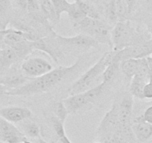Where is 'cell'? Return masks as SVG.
Listing matches in <instances>:
<instances>
[{
    "instance_id": "1",
    "label": "cell",
    "mask_w": 152,
    "mask_h": 143,
    "mask_svg": "<svg viewBox=\"0 0 152 143\" xmlns=\"http://www.w3.org/2000/svg\"><path fill=\"white\" fill-rule=\"evenodd\" d=\"M84 60V57L77 58V61L69 66H59L42 76L31 80L19 88L8 89L7 96H31L49 92L59 85L61 82L68 78L78 69Z\"/></svg>"
},
{
    "instance_id": "2",
    "label": "cell",
    "mask_w": 152,
    "mask_h": 143,
    "mask_svg": "<svg viewBox=\"0 0 152 143\" xmlns=\"http://www.w3.org/2000/svg\"><path fill=\"white\" fill-rule=\"evenodd\" d=\"M151 38L148 37L142 30L140 29L131 19L117 22L111 31L113 51L123 50Z\"/></svg>"
},
{
    "instance_id": "3",
    "label": "cell",
    "mask_w": 152,
    "mask_h": 143,
    "mask_svg": "<svg viewBox=\"0 0 152 143\" xmlns=\"http://www.w3.org/2000/svg\"><path fill=\"white\" fill-rule=\"evenodd\" d=\"M114 55V51L104 53L94 65L88 69L77 80L73 82L72 84L68 88L67 93L68 96L84 92L96 86L95 83H97L100 78L102 79V74L112 60Z\"/></svg>"
},
{
    "instance_id": "4",
    "label": "cell",
    "mask_w": 152,
    "mask_h": 143,
    "mask_svg": "<svg viewBox=\"0 0 152 143\" xmlns=\"http://www.w3.org/2000/svg\"><path fill=\"white\" fill-rule=\"evenodd\" d=\"M74 31L78 34L89 36L99 43L108 45L112 49L111 31L112 28L102 19L86 17L73 24Z\"/></svg>"
},
{
    "instance_id": "5",
    "label": "cell",
    "mask_w": 152,
    "mask_h": 143,
    "mask_svg": "<svg viewBox=\"0 0 152 143\" xmlns=\"http://www.w3.org/2000/svg\"><path fill=\"white\" fill-rule=\"evenodd\" d=\"M54 35L65 55L80 57L99 45L96 40L86 34H77L73 37H64L55 32Z\"/></svg>"
},
{
    "instance_id": "6",
    "label": "cell",
    "mask_w": 152,
    "mask_h": 143,
    "mask_svg": "<svg viewBox=\"0 0 152 143\" xmlns=\"http://www.w3.org/2000/svg\"><path fill=\"white\" fill-rule=\"evenodd\" d=\"M108 86V85L101 81L94 87L84 92L69 95L62 99V101L69 114L77 113L95 104L102 96Z\"/></svg>"
},
{
    "instance_id": "7",
    "label": "cell",
    "mask_w": 152,
    "mask_h": 143,
    "mask_svg": "<svg viewBox=\"0 0 152 143\" xmlns=\"http://www.w3.org/2000/svg\"><path fill=\"white\" fill-rule=\"evenodd\" d=\"M55 31H52L48 35L42 37L32 41L34 50H38L47 54L56 63H60L65 60V55L61 50L54 35Z\"/></svg>"
},
{
    "instance_id": "8",
    "label": "cell",
    "mask_w": 152,
    "mask_h": 143,
    "mask_svg": "<svg viewBox=\"0 0 152 143\" xmlns=\"http://www.w3.org/2000/svg\"><path fill=\"white\" fill-rule=\"evenodd\" d=\"M20 68L24 74L30 78H36L47 74L53 69L52 64L40 57H28L23 60Z\"/></svg>"
},
{
    "instance_id": "9",
    "label": "cell",
    "mask_w": 152,
    "mask_h": 143,
    "mask_svg": "<svg viewBox=\"0 0 152 143\" xmlns=\"http://www.w3.org/2000/svg\"><path fill=\"white\" fill-rule=\"evenodd\" d=\"M106 22L114 26L117 22L130 19L127 4L125 0H108L103 6Z\"/></svg>"
},
{
    "instance_id": "10",
    "label": "cell",
    "mask_w": 152,
    "mask_h": 143,
    "mask_svg": "<svg viewBox=\"0 0 152 143\" xmlns=\"http://www.w3.org/2000/svg\"><path fill=\"white\" fill-rule=\"evenodd\" d=\"M121 128L119 118V102H114L108 112L105 113L96 129V139L112 133Z\"/></svg>"
},
{
    "instance_id": "11",
    "label": "cell",
    "mask_w": 152,
    "mask_h": 143,
    "mask_svg": "<svg viewBox=\"0 0 152 143\" xmlns=\"http://www.w3.org/2000/svg\"><path fill=\"white\" fill-rule=\"evenodd\" d=\"M121 62L124 60L141 59L152 55V38L140 44L126 48L120 51H116Z\"/></svg>"
},
{
    "instance_id": "12",
    "label": "cell",
    "mask_w": 152,
    "mask_h": 143,
    "mask_svg": "<svg viewBox=\"0 0 152 143\" xmlns=\"http://www.w3.org/2000/svg\"><path fill=\"white\" fill-rule=\"evenodd\" d=\"M32 78L25 75L21 68L13 66L0 77V83L8 89H13L23 86Z\"/></svg>"
},
{
    "instance_id": "13",
    "label": "cell",
    "mask_w": 152,
    "mask_h": 143,
    "mask_svg": "<svg viewBox=\"0 0 152 143\" xmlns=\"http://www.w3.org/2000/svg\"><path fill=\"white\" fill-rule=\"evenodd\" d=\"M27 139L17 126L0 117V141L4 143H22Z\"/></svg>"
},
{
    "instance_id": "14",
    "label": "cell",
    "mask_w": 152,
    "mask_h": 143,
    "mask_svg": "<svg viewBox=\"0 0 152 143\" xmlns=\"http://www.w3.org/2000/svg\"><path fill=\"white\" fill-rule=\"evenodd\" d=\"M134 97L129 92L124 94L119 102V118L121 128H131L133 123Z\"/></svg>"
},
{
    "instance_id": "15",
    "label": "cell",
    "mask_w": 152,
    "mask_h": 143,
    "mask_svg": "<svg viewBox=\"0 0 152 143\" xmlns=\"http://www.w3.org/2000/svg\"><path fill=\"white\" fill-rule=\"evenodd\" d=\"M32 111L28 107L19 106L0 107V117L13 124H17L31 119Z\"/></svg>"
},
{
    "instance_id": "16",
    "label": "cell",
    "mask_w": 152,
    "mask_h": 143,
    "mask_svg": "<svg viewBox=\"0 0 152 143\" xmlns=\"http://www.w3.org/2000/svg\"><path fill=\"white\" fill-rule=\"evenodd\" d=\"M132 129L137 143H145L152 136V125L145 122L142 116L133 120Z\"/></svg>"
},
{
    "instance_id": "17",
    "label": "cell",
    "mask_w": 152,
    "mask_h": 143,
    "mask_svg": "<svg viewBox=\"0 0 152 143\" xmlns=\"http://www.w3.org/2000/svg\"><path fill=\"white\" fill-rule=\"evenodd\" d=\"M20 60H22L10 47L0 48V74H4Z\"/></svg>"
},
{
    "instance_id": "18",
    "label": "cell",
    "mask_w": 152,
    "mask_h": 143,
    "mask_svg": "<svg viewBox=\"0 0 152 143\" xmlns=\"http://www.w3.org/2000/svg\"><path fill=\"white\" fill-rule=\"evenodd\" d=\"M17 128L27 139H38L41 138V128L37 122L30 119L17 123Z\"/></svg>"
},
{
    "instance_id": "19",
    "label": "cell",
    "mask_w": 152,
    "mask_h": 143,
    "mask_svg": "<svg viewBox=\"0 0 152 143\" xmlns=\"http://www.w3.org/2000/svg\"><path fill=\"white\" fill-rule=\"evenodd\" d=\"M120 63L121 61L117 57L116 51H114V55L112 58V60L108 64L105 72L102 74V82H104L105 84L108 85V86L114 82V80L118 75V72L120 70Z\"/></svg>"
},
{
    "instance_id": "20",
    "label": "cell",
    "mask_w": 152,
    "mask_h": 143,
    "mask_svg": "<svg viewBox=\"0 0 152 143\" xmlns=\"http://www.w3.org/2000/svg\"><path fill=\"white\" fill-rule=\"evenodd\" d=\"M53 130L56 138L60 143H72L67 136L65 129V122L60 120L55 116H52L50 119Z\"/></svg>"
},
{
    "instance_id": "21",
    "label": "cell",
    "mask_w": 152,
    "mask_h": 143,
    "mask_svg": "<svg viewBox=\"0 0 152 143\" xmlns=\"http://www.w3.org/2000/svg\"><path fill=\"white\" fill-rule=\"evenodd\" d=\"M147 83H148V81L145 79L137 75L134 76L131 80L129 92L134 98L138 99H145L143 96V89L144 86Z\"/></svg>"
},
{
    "instance_id": "22",
    "label": "cell",
    "mask_w": 152,
    "mask_h": 143,
    "mask_svg": "<svg viewBox=\"0 0 152 143\" xmlns=\"http://www.w3.org/2000/svg\"><path fill=\"white\" fill-rule=\"evenodd\" d=\"M138 67V59L124 60L120 63V71L128 78L132 79L136 75Z\"/></svg>"
},
{
    "instance_id": "23",
    "label": "cell",
    "mask_w": 152,
    "mask_h": 143,
    "mask_svg": "<svg viewBox=\"0 0 152 143\" xmlns=\"http://www.w3.org/2000/svg\"><path fill=\"white\" fill-rule=\"evenodd\" d=\"M68 16L70 18V20L71 21L73 24L82 20L83 19L86 17L84 11L82 9L79 1H75L71 2L69 7L67 11Z\"/></svg>"
},
{
    "instance_id": "24",
    "label": "cell",
    "mask_w": 152,
    "mask_h": 143,
    "mask_svg": "<svg viewBox=\"0 0 152 143\" xmlns=\"http://www.w3.org/2000/svg\"><path fill=\"white\" fill-rule=\"evenodd\" d=\"M13 0H0V22L7 26L11 19Z\"/></svg>"
},
{
    "instance_id": "25",
    "label": "cell",
    "mask_w": 152,
    "mask_h": 143,
    "mask_svg": "<svg viewBox=\"0 0 152 143\" xmlns=\"http://www.w3.org/2000/svg\"><path fill=\"white\" fill-rule=\"evenodd\" d=\"M53 113H54L53 116H55L59 119L63 121V122H65L68 114H69L68 110H67L66 107L64 105L62 100L57 101V102L54 104L53 108Z\"/></svg>"
},
{
    "instance_id": "26",
    "label": "cell",
    "mask_w": 152,
    "mask_h": 143,
    "mask_svg": "<svg viewBox=\"0 0 152 143\" xmlns=\"http://www.w3.org/2000/svg\"><path fill=\"white\" fill-rule=\"evenodd\" d=\"M142 117L145 122L152 125V105L145 109L143 114L142 115Z\"/></svg>"
},
{
    "instance_id": "27",
    "label": "cell",
    "mask_w": 152,
    "mask_h": 143,
    "mask_svg": "<svg viewBox=\"0 0 152 143\" xmlns=\"http://www.w3.org/2000/svg\"><path fill=\"white\" fill-rule=\"evenodd\" d=\"M144 98L146 99H152V83L148 82L144 86L143 89Z\"/></svg>"
},
{
    "instance_id": "28",
    "label": "cell",
    "mask_w": 152,
    "mask_h": 143,
    "mask_svg": "<svg viewBox=\"0 0 152 143\" xmlns=\"http://www.w3.org/2000/svg\"><path fill=\"white\" fill-rule=\"evenodd\" d=\"M7 90H8V89H7V87H5L4 85L0 83V104H1V101H3V99H4L6 96H7Z\"/></svg>"
},
{
    "instance_id": "29",
    "label": "cell",
    "mask_w": 152,
    "mask_h": 143,
    "mask_svg": "<svg viewBox=\"0 0 152 143\" xmlns=\"http://www.w3.org/2000/svg\"><path fill=\"white\" fill-rule=\"evenodd\" d=\"M151 70V69H150ZM148 82H150V83H152V71L150 72V75H149V80H148Z\"/></svg>"
},
{
    "instance_id": "30",
    "label": "cell",
    "mask_w": 152,
    "mask_h": 143,
    "mask_svg": "<svg viewBox=\"0 0 152 143\" xmlns=\"http://www.w3.org/2000/svg\"><path fill=\"white\" fill-rule=\"evenodd\" d=\"M22 143H33V142H32L29 141V140H28V139H25V141H23V142H22Z\"/></svg>"
},
{
    "instance_id": "31",
    "label": "cell",
    "mask_w": 152,
    "mask_h": 143,
    "mask_svg": "<svg viewBox=\"0 0 152 143\" xmlns=\"http://www.w3.org/2000/svg\"><path fill=\"white\" fill-rule=\"evenodd\" d=\"M94 143H102V142H94Z\"/></svg>"
},
{
    "instance_id": "32",
    "label": "cell",
    "mask_w": 152,
    "mask_h": 143,
    "mask_svg": "<svg viewBox=\"0 0 152 143\" xmlns=\"http://www.w3.org/2000/svg\"><path fill=\"white\" fill-rule=\"evenodd\" d=\"M73 1H78V0H73Z\"/></svg>"
}]
</instances>
